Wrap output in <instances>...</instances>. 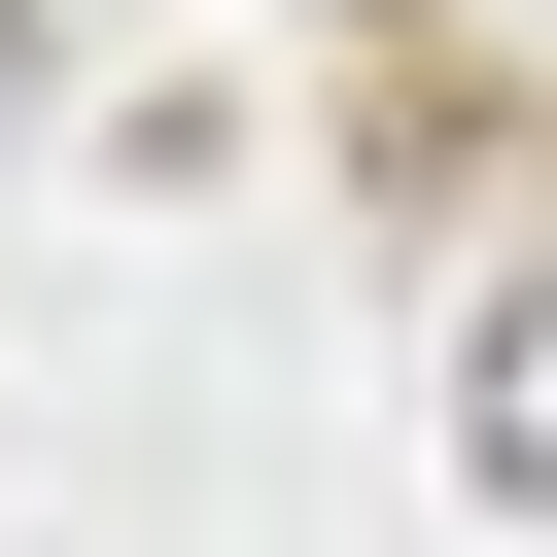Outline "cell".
I'll use <instances>...</instances> for the list:
<instances>
[{"instance_id": "2", "label": "cell", "mask_w": 557, "mask_h": 557, "mask_svg": "<svg viewBox=\"0 0 557 557\" xmlns=\"http://www.w3.org/2000/svg\"><path fill=\"white\" fill-rule=\"evenodd\" d=\"M0 104H35V0H0Z\"/></svg>"}, {"instance_id": "1", "label": "cell", "mask_w": 557, "mask_h": 557, "mask_svg": "<svg viewBox=\"0 0 557 557\" xmlns=\"http://www.w3.org/2000/svg\"><path fill=\"white\" fill-rule=\"evenodd\" d=\"M453 453H487V487H522V522H557V278H522V313H487V348H453Z\"/></svg>"}]
</instances>
